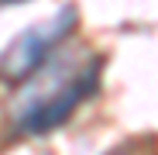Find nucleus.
<instances>
[{"instance_id":"f257e3e1","label":"nucleus","mask_w":158,"mask_h":155,"mask_svg":"<svg viewBox=\"0 0 158 155\" xmlns=\"http://www.w3.org/2000/svg\"><path fill=\"white\" fill-rule=\"evenodd\" d=\"M100 80V62L79 66L72 59H55L48 62L38 76L28 80L24 90L14 100V124L24 135H45L72 117V110L83 103Z\"/></svg>"},{"instance_id":"f03ea898","label":"nucleus","mask_w":158,"mask_h":155,"mask_svg":"<svg viewBox=\"0 0 158 155\" xmlns=\"http://www.w3.org/2000/svg\"><path fill=\"white\" fill-rule=\"evenodd\" d=\"M72 28H76V11L62 7L55 17H45L31 28H24L21 35H14L0 52V80L24 83L31 76H38L52 62V52L72 35Z\"/></svg>"},{"instance_id":"20e7f679","label":"nucleus","mask_w":158,"mask_h":155,"mask_svg":"<svg viewBox=\"0 0 158 155\" xmlns=\"http://www.w3.org/2000/svg\"><path fill=\"white\" fill-rule=\"evenodd\" d=\"M0 4H7V0H0Z\"/></svg>"},{"instance_id":"7ed1b4c3","label":"nucleus","mask_w":158,"mask_h":155,"mask_svg":"<svg viewBox=\"0 0 158 155\" xmlns=\"http://www.w3.org/2000/svg\"><path fill=\"white\" fill-rule=\"evenodd\" d=\"M114 155H131V152H114Z\"/></svg>"}]
</instances>
